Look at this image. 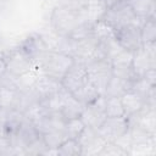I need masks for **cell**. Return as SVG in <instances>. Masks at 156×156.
<instances>
[{"label": "cell", "mask_w": 156, "mask_h": 156, "mask_svg": "<svg viewBox=\"0 0 156 156\" xmlns=\"http://www.w3.org/2000/svg\"><path fill=\"white\" fill-rule=\"evenodd\" d=\"M45 145L48 146V149H54L56 150L68 136L66 135L63 129H58V130H52L49 133H45L41 135Z\"/></svg>", "instance_id": "cell-24"}, {"label": "cell", "mask_w": 156, "mask_h": 156, "mask_svg": "<svg viewBox=\"0 0 156 156\" xmlns=\"http://www.w3.org/2000/svg\"><path fill=\"white\" fill-rule=\"evenodd\" d=\"M57 156H82V147L76 138H67L57 149Z\"/></svg>", "instance_id": "cell-21"}, {"label": "cell", "mask_w": 156, "mask_h": 156, "mask_svg": "<svg viewBox=\"0 0 156 156\" xmlns=\"http://www.w3.org/2000/svg\"><path fill=\"white\" fill-rule=\"evenodd\" d=\"M76 139L82 147V155L88 156H99L101 149L106 144V141L99 135L98 130L89 127H84Z\"/></svg>", "instance_id": "cell-12"}, {"label": "cell", "mask_w": 156, "mask_h": 156, "mask_svg": "<svg viewBox=\"0 0 156 156\" xmlns=\"http://www.w3.org/2000/svg\"><path fill=\"white\" fill-rule=\"evenodd\" d=\"M4 52H5V50H0V79L2 78L5 72L7 71L6 62H5V58H4Z\"/></svg>", "instance_id": "cell-31"}, {"label": "cell", "mask_w": 156, "mask_h": 156, "mask_svg": "<svg viewBox=\"0 0 156 156\" xmlns=\"http://www.w3.org/2000/svg\"><path fill=\"white\" fill-rule=\"evenodd\" d=\"M121 102L124 110V116H130L138 111H140L145 105V100L141 95H139L136 91L129 89L121 96Z\"/></svg>", "instance_id": "cell-16"}, {"label": "cell", "mask_w": 156, "mask_h": 156, "mask_svg": "<svg viewBox=\"0 0 156 156\" xmlns=\"http://www.w3.org/2000/svg\"><path fill=\"white\" fill-rule=\"evenodd\" d=\"M132 67L136 77H141L150 68H156V44H143L138 51L133 52Z\"/></svg>", "instance_id": "cell-7"}, {"label": "cell", "mask_w": 156, "mask_h": 156, "mask_svg": "<svg viewBox=\"0 0 156 156\" xmlns=\"http://www.w3.org/2000/svg\"><path fill=\"white\" fill-rule=\"evenodd\" d=\"M115 39L123 50L132 54L143 46L140 26L138 24H128L115 29Z\"/></svg>", "instance_id": "cell-8"}, {"label": "cell", "mask_w": 156, "mask_h": 156, "mask_svg": "<svg viewBox=\"0 0 156 156\" xmlns=\"http://www.w3.org/2000/svg\"><path fill=\"white\" fill-rule=\"evenodd\" d=\"M128 128L129 127H136L150 135H156V111L152 107L144 106L140 111L127 116Z\"/></svg>", "instance_id": "cell-13"}, {"label": "cell", "mask_w": 156, "mask_h": 156, "mask_svg": "<svg viewBox=\"0 0 156 156\" xmlns=\"http://www.w3.org/2000/svg\"><path fill=\"white\" fill-rule=\"evenodd\" d=\"M84 106L85 105H83L80 101H78L71 93L65 90L60 113L63 116V118L66 121L71 119V118H78V117H80Z\"/></svg>", "instance_id": "cell-15"}, {"label": "cell", "mask_w": 156, "mask_h": 156, "mask_svg": "<svg viewBox=\"0 0 156 156\" xmlns=\"http://www.w3.org/2000/svg\"><path fill=\"white\" fill-rule=\"evenodd\" d=\"M85 127L98 129L106 118L105 113V96L100 95L95 101L84 106L79 117Z\"/></svg>", "instance_id": "cell-10"}, {"label": "cell", "mask_w": 156, "mask_h": 156, "mask_svg": "<svg viewBox=\"0 0 156 156\" xmlns=\"http://www.w3.org/2000/svg\"><path fill=\"white\" fill-rule=\"evenodd\" d=\"M133 12L138 18L145 21L146 18L155 17L156 2L155 0H128Z\"/></svg>", "instance_id": "cell-17"}, {"label": "cell", "mask_w": 156, "mask_h": 156, "mask_svg": "<svg viewBox=\"0 0 156 156\" xmlns=\"http://www.w3.org/2000/svg\"><path fill=\"white\" fill-rule=\"evenodd\" d=\"M84 127L85 126L79 117L78 118H71V119L66 121L63 130L68 138H77L80 134V132L84 129Z\"/></svg>", "instance_id": "cell-25"}, {"label": "cell", "mask_w": 156, "mask_h": 156, "mask_svg": "<svg viewBox=\"0 0 156 156\" xmlns=\"http://www.w3.org/2000/svg\"><path fill=\"white\" fill-rule=\"evenodd\" d=\"M104 1V4H105V6H106V9L108 7V6H111L112 4H115V2H117V1H128V0H102Z\"/></svg>", "instance_id": "cell-33"}, {"label": "cell", "mask_w": 156, "mask_h": 156, "mask_svg": "<svg viewBox=\"0 0 156 156\" xmlns=\"http://www.w3.org/2000/svg\"><path fill=\"white\" fill-rule=\"evenodd\" d=\"M140 35L143 44L156 43V20L155 17L146 18L140 26Z\"/></svg>", "instance_id": "cell-22"}, {"label": "cell", "mask_w": 156, "mask_h": 156, "mask_svg": "<svg viewBox=\"0 0 156 156\" xmlns=\"http://www.w3.org/2000/svg\"><path fill=\"white\" fill-rule=\"evenodd\" d=\"M72 95H73L78 101H80L83 105H88V104H91L93 101H95L101 94H100L99 90L88 80L84 85H82L79 89H77L76 91H73Z\"/></svg>", "instance_id": "cell-19"}, {"label": "cell", "mask_w": 156, "mask_h": 156, "mask_svg": "<svg viewBox=\"0 0 156 156\" xmlns=\"http://www.w3.org/2000/svg\"><path fill=\"white\" fill-rule=\"evenodd\" d=\"M99 135L107 141H116L119 136L128 132L127 117H106L101 126L96 129Z\"/></svg>", "instance_id": "cell-11"}, {"label": "cell", "mask_w": 156, "mask_h": 156, "mask_svg": "<svg viewBox=\"0 0 156 156\" xmlns=\"http://www.w3.org/2000/svg\"><path fill=\"white\" fill-rule=\"evenodd\" d=\"M61 89H62V85H61L60 80L50 78V77H48V76H45L43 73H39L38 78L35 79V82H34V84L32 87V90L37 95L39 101L55 95Z\"/></svg>", "instance_id": "cell-14"}, {"label": "cell", "mask_w": 156, "mask_h": 156, "mask_svg": "<svg viewBox=\"0 0 156 156\" xmlns=\"http://www.w3.org/2000/svg\"><path fill=\"white\" fill-rule=\"evenodd\" d=\"M73 61L74 58L69 55L55 50H49L38 62L37 69H39L40 73L61 82Z\"/></svg>", "instance_id": "cell-2"}, {"label": "cell", "mask_w": 156, "mask_h": 156, "mask_svg": "<svg viewBox=\"0 0 156 156\" xmlns=\"http://www.w3.org/2000/svg\"><path fill=\"white\" fill-rule=\"evenodd\" d=\"M22 52H24L34 63L35 68L40 58L50 50L48 43L45 41L41 33H32L27 35L24 39H22L16 45Z\"/></svg>", "instance_id": "cell-5"}, {"label": "cell", "mask_w": 156, "mask_h": 156, "mask_svg": "<svg viewBox=\"0 0 156 156\" xmlns=\"http://www.w3.org/2000/svg\"><path fill=\"white\" fill-rule=\"evenodd\" d=\"M147 83L151 85H156V68H150L147 69L143 76H141Z\"/></svg>", "instance_id": "cell-30"}, {"label": "cell", "mask_w": 156, "mask_h": 156, "mask_svg": "<svg viewBox=\"0 0 156 156\" xmlns=\"http://www.w3.org/2000/svg\"><path fill=\"white\" fill-rule=\"evenodd\" d=\"M88 79L89 82L99 90L101 95H104L105 88L112 77V65L106 58L93 60L85 63Z\"/></svg>", "instance_id": "cell-4"}, {"label": "cell", "mask_w": 156, "mask_h": 156, "mask_svg": "<svg viewBox=\"0 0 156 156\" xmlns=\"http://www.w3.org/2000/svg\"><path fill=\"white\" fill-rule=\"evenodd\" d=\"M128 152L115 141H107L101 149L99 156H127Z\"/></svg>", "instance_id": "cell-26"}, {"label": "cell", "mask_w": 156, "mask_h": 156, "mask_svg": "<svg viewBox=\"0 0 156 156\" xmlns=\"http://www.w3.org/2000/svg\"><path fill=\"white\" fill-rule=\"evenodd\" d=\"M132 87L130 80L122 79L119 77L112 76L105 88L104 95L105 96H115V98H121L127 90H129Z\"/></svg>", "instance_id": "cell-18"}, {"label": "cell", "mask_w": 156, "mask_h": 156, "mask_svg": "<svg viewBox=\"0 0 156 156\" xmlns=\"http://www.w3.org/2000/svg\"><path fill=\"white\" fill-rule=\"evenodd\" d=\"M0 88L9 89V90H20V77L10 73L9 71L5 72L2 78L0 79Z\"/></svg>", "instance_id": "cell-27"}, {"label": "cell", "mask_w": 156, "mask_h": 156, "mask_svg": "<svg viewBox=\"0 0 156 156\" xmlns=\"http://www.w3.org/2000/svg\"><path fill=\"white\" fill-rule=\"evenodd\" d=\"M7 108H5V107H2L1 105H0V126L4 123V121H5V118H6V116H7Z\"/></svg>", "instance_id": "cell-32"}, {"label": "cell", "mask_w": 156, "mask_h": 156, "mask_svg": "<svg viewBox=\"0 0 156 156\" xmlns=\"http://www.w3.org/2000/svg\"><path fill=\"white\" fill-rule=\"evenodd\" d=\"M4 58L6 62L7 71L17 77L23 76L35 68L33 61L24 52H22L17 46L6 49L4 52Z\"/></svg>", "instance_id": "cell-6"}, {"label": "cell", "mask_w": 156, "mask_h": 156, "mask_svg": "<svg viewBox=\"0 0 156 156\" xmlns=\"http://www.w3.org/2000/svg\"><path fill=\"white\" fill-rule=\"evenodd\" d=\"M105 113H106V117L124 116V110H123V106L121 102V98L105 96Z\"/></svg>", "instance_id": "cell-23"}, {"label": "cell", "mask_w": 156, "mask_h": 156, "mask_svg": "<svg viewBox=\"0 0 156 156\" xmlns=\"http://www.w3.org/2000/svg\"><path fill=\"white\" fill-rule=\"evenodd\" d=\"M10 155H16L15 147L7 136L0 135V156H10Z\"/></svg>", "instance_id": "cell-29"}, {"label": "cell", "mask_w": 156, "mask_h": 156, "mask_svg": "<svg viewBox=\"0 0 156 156\" xmlns=\"http://www.w3.org/2000/svg\"><path fill=\"white\" fill-rule=\"evenodd\" d=\"M88 1L89 0H55V5L80 11V10H84L87 7Z\"/></svg>", "instance_id": "cell-28"}, {"label": "cell", "mask_w": 156, "mask_h": 156, "mask_svg": "<svg viewBox=\"0 0 156 156\" xmlns=\"http://www.w3.org/2000/svg\"><path fill=\"white\" fill-rule=\"evenodd\" d=\"M88 73H87V67L85 63L78 60H74L63 78L61 79V85L62 88L68 91L73 93L77 89H79L82 85H84L88 82Z\"/></svg>", "instance_id": "cell-9"}, {"label": "cell", "mask_w": 156, "mask_h": 156, "mask_svg": "<svg viewBox=\"0 0 156 156\" xmlns=\"http://www.w3.org/2000/svg\"><path fill=\"white\" fill-rule=\"evenodd\" d=\"M101 20L108 23L113 29L128 24L141 26V23L144 22L135 16L128 1H117L111 6H108L105 10L104 15L101 16Z\"/></svg>", "instance_id": "cell-3"}, {"label": "cell", "mask_w": 156, "mask_h": 156, "mask_svg": "<svg viewBox=\"0 0 156 156\" xmlns=\"http://www.w3.org/2000/svg\"><path fill=\"white\" fill-rule=\"evenodd\" d=\"M83 22H87L84 10L77 11L57 5L54 6L49 17L50 29L61 37H68Z\"/></svg>", "instance_id": "cell-1"}, {"label": "cell", "mask_w": 156, "mask_h": 156, "mask_svg": "<svg viewBox=\"0 0 156 156\" xmlns=\"http://www.w3.org/2000/svg\"><path fill=\"white\" fill-rule=\"evenodd\" d=\"M91 33L98 41H105L115 37V29L101 18L91 23Z\"/></svg>", "instance_id": "cell-20"}]
</instances>
